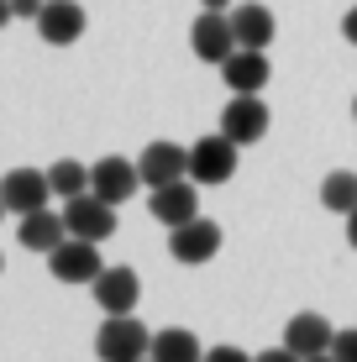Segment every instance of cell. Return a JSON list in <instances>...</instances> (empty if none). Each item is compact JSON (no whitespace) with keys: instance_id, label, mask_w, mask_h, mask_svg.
<instances>
[{"instance_id":"28","label":"cell","mask_w":357,"mask_h":362,"mask_svg":"<svg viewBox=\"0 0 357 362\" xmlns=\"http://www.w3.org/2000/svg\"><path fill=\"white\" fill-rule=\"evenodd\" d=\"M205 11H231V0H205Z\"/></svg>"},{"instance_id":"23","label":"cell","mask_w":357,"mask_h":362,"mask_svg":"<svg viewBox=\"0 0 357 362\" xmlns=\"http://www.w3.org/2000/svg\"><path fill=\"white\" fill-rule=\"evenodd\" d=\"M11 6H16V16H21V21H37L47 0H11Z\"/></svg>"},{"instance_id":"16","label":"cell","mask_w":357,"mask_h":362,"mask_svg":"<svg viewBox=\"0 0 357 362\" xmlns=\"http://www.w3.org/2000/svg\"><path fill=\"white\" fill-rule=\"evenodd\" d=\"M21 247H27V252H53V247L58 242H64V236H69V221H64V210H32V216H21Z\"/></svg>"},{"instance_id":"10","label":"cell","mask_w":357,"mask_h":362,"mask_svg":"<svg viewBox=\"0 0 357 362\" xmlns=\"http://www.w3.org/2000/svg\"><path fill=\"white\" fill-rule=\"evenodd\" d=\"M90 289H95V305H100L105 315H131L137 299H142V279H137V268L116 263V268H105Z\"/></svg>"},{"instance_id":"3","label":"cell","mask_w":357,"mask_h":362,"mask_svg":"<svg viewBox=\"0 0 357 362\" xmlns=\"http://www.w3.org/2000/svg\"><path fill=\"white\" fill-rule=\"evenodd\" d=\"M237 153H242V147L231 142L226 132L200 136V142L189 147V179L194 184H226L231 173H237Z\"/></svg>"},{"instance_id":"8","label":"cell","mask_w":357,"mask_h":362,"mask_svg":"<svg viewBox=\"0 0 357 362\" xmlns=\"http://www.w3.org/2000/svg\"><path fill=\"white\" fill-rule=\"evenodd\" d=\"M268 105L257 95H231L226 100V110H221V132L231 136V142L237 147H252V142H263L268 136Z\"/></svg>"},{"instance_id":"26","label":"cell","mask_w":357,"mask_h":362,"mask_svg":"<svg viewBox=\"0 0 357 362\" xmlns=\"http://www.w3.org/2000/svg\"><path fill=\"white\" fill-rule=\"evenodd\" d=\"M11 21H16V6H11V0H0V27H11Z\"/></svg>"},{"instance_id":"22","label":"cell","mask_w":357,"mask_h":362,"mask_svg":"<svg viewBox=\"0 0 357 362\" xmlns=\"http://www.w3.org/2000/svg\"><path fill=\"white\" fill-rule=\"evenodd\" d=\"M205 362H252V357L237 352V346H211V352H205Z\"/></svg>"},{"instance_id":"32","label":"cell","mask_w":357,"mask_h":362,"mask_svg":"<svg viewBox=\"0 0 357 362\" xmlns=\"http://www.w3.org/2000/svg\"><path fill=\"white\" fill-rule=\"evenodd\" d=\"M0 268H6V257H0Z\"/></svg>"},{"instance_id":"17","label":"cell","mask_w":357,"mask_h":362,"mask_svg":"<svg viewBox=\"0 0 357 362\" xmlns=\"http://www.w3.org/2000/svg\"><path fill=\"white\" fill-rule=\"evenodd\" d=\"M231 32H237V47H268L279 32L274 11L257 6V0H247V6H231Z\"/></svg>"},{"instance_id":"19","label":"cell","mask_w":357,"mask_h":362,"mask_svg":"<svg viewBox=\"0 0 357 362\" xmlns=\"http://www.w3.org/2000/svg\"><path fill=\"white\" fill-rule=\"evenodd\" d=\"M321 205L331 210V216H352L357 210V173H347V168L326 173L321 179Z\"/></svg>"},{"instance_id":"13","label":"cell","mask_w":357,"mask_h":362,"mask_svg":"<svg viewBox=\"0 0 357 362\" xmlns=\"http://www.w3.org/2000/svg\"><path fill=\"white\" fill-rule=\"evenodd\" d=\"M331 341H336V331H331L326 315H315V310H300V315H289L284 346H289L294 357H321V352H331Z\"/></svg>"},{"instance_id":"6","label":"cell","mask_w":357,"mask_h":362,"mask_svg":"<svg viewBox=\"0 0 357 362\" xmlns=\"http://www.w3.org/2000/svg\"><path fill=\"white\" fill-rule=\"evenodd\" d=\"M0 199H6L11 216H32V210H42L47 199H53V179H47V168H11L0 173Z\"/></svg>"},{"instance_id":"5","label":"cell","mask_w":357,"mask_h":362,"mask_svg":"<svg viewBox=\"0 0 357 362\" xmlns=\"http://www.w3.org/2000/svg\"><path fill=\"white\" fill-rule=\"evenodd\" d=\"M189 47L200 64H226L237 53V32H231V11H200L189 27Z\"/></svg>"},{"instance_id":"11","label":"cell","mask_w":357,"mask_h":362,"mask_svg":"<svg viewBox=\"0 0 357 362\" xmlns=\"http://www.w3.org/2000/svg\"><path fill=\"white\" fill-rule=\"evenodd\" d=\"M90 189L100 194V199H110V205H127L131 194L142 189V168L131 163V158H100V163L90 168Z\"/></svg>"},{"instance_id":"2","label":"cell","mask_w":357,"mask_h":362,"mask_svg":"<svg viewBox=\"0 0 357 362\" xmlns=\"http://www.w3.org/2000/svg\"><path fill=\"white\" fill-rule=\"evenodd\" d=\"M47 268H53L58 284H95L105 273L100 242H84V236H64V242L47 252Z\"/></svg>"},{"instance_id":"1","label":"cell","mask_w":357,"mask_h":362,"mask_svg":"<svg viewBox=\"0 0 357 362\" xmlns=\"http://www.w3.org/2000/svg\"><path fill=\"white\" fill-rule=\"evenodd\" d=\"M153 352V331L137 315H105V326L95 331V357L100 362H142Z\"/></svg>"},{"instance_id":"7","label":"cell","mask_w":357,"mask_h":362,"mask_svg":"<svg viewBox=\"0 0 357 362\" xmlns=\"http://www.w3.org/2000/svg\"><path fill=\"white\" fill-rule=\"evenodd\" d=\"M221 226L216 221H205V216H194V221H184V226H174V236H168V252L179 257L184 268H200V263H211V257L221 252Z\"/></svg>"},{"instance_id":"20","label":"cell","mask_w":357,"mask_h":362,"mask_svg":"<svg viewBox=\"0 0 357 362\" xmlns=\"http://www.w3.org/2000/svg\"><path fill=\"white\" fill-rule=\"evenodd\" d=\"M47 179H53V194H58V199H74V194L90 189V168L74 163V158H58V163L47 168Z\"/></svg>"},{"instance_id":"29","label":"cell","mask_w":357,"mask_h":362,"mask_svg":"<svg viewBox=\"0 0 357 362\" xmlns=\"http://www.w3.org/2000/svg\"><path fill=\"white\" fill-rule=\"evenodd\" d=\"M305 362H336V357H331V352H321V357H305Z\"/></svg>"},{"instance_id":"9","label":"cell","mask_w":357,"mask_h":362,"mask_svg":"<svg viewBox=\"0 0 357 362\" xmlns=\"http://www.w3.org/2000/svg\"><path fill=\"white\" fill-rule=\"evenodd\" d=\"M147 216L158 221V226H184V221L200 216V189H194V179H174L163 184V189H153V199H147Z\"/></svg>"},{"instance_id":"12","label":"cell","mask_w":357,"mask_h":362,"mask_svg":"<svg viewBox=\"0 0 357 362\" xmlns=\"http://www.w3.org/2000/svg\"><path fill=\"white\" fill-rule=\"evenodd\" d=\"M137 168H142L147 189H163V184H174V179H189V147H179V142H147L142 158H137Z\"/></svg>"},{"instance_id":"31","label":"cell","mask_w":357,"mask_h":362,"mask_svg":"<svg viewBox=\"0 0 357 362\" xmlns=\"http://www.w3.org/2000/svg\"><path fill=\"white\" fill-rule=\"evenodd\" d=\"M0 216H6V199H0Z\"/></svg>"},{"instance_id":"15","label":"cell","mask_w":357,"mask_h":362,"mask_svg":"<svg viewBox=\"0 0 357 362\" xmlns=\"http://www.w3.org/2000/svg\"><path fill=\"white\" fill-rule=\"evenodd\" d=\"M37 32H42V42L53 47H69L84 37V6L79 0H47L42 16H37Z\"/></svg>"},{"instance_id":"33","label":"cell","mask_w":357,"mask_h":362,"mask_svg":"<svg viewBox=\"0 0 357 362\" xmlns=\"http://www.w3.org/2000/svg\"><path fill=\"white\" fill-rule=\"evenodd\" d=\"M142 362H153V357H142Z\"/></svg>"},{"instance_id":"25","label":"cell","mask_w":357,"mask_h":362,"mask_svg":"<svg viewBox=\"0 0 357 362\" xmlns=\"http://www.w3.org/2000/svg\"><path fill=\"white\" fill-rule=\"evenodd\" d=\"M341 37H347V42L357 47V6L347 11V16H341Z\"/></svg>"},{"instance_id":"24","label":"cell","mask_w":357,"mask_h":362,"mask_svg":"<svg viewBox=\"0 0 357 362\" xmlns=\"http://www.w3.org/2000/svg\"><path fill=\"white\" fill-rule=\"evenodd\" d=\"M252 362H305V357H294L289 346H274V352H257Z\"/></svg>"},{"instance_id":"4","label":"cell","mask_w":357,"mask_h":362,"mask_svg":"<svg viewBox=\"0 0 357 362\" xmlns=\"http://www.w3.org/2000/svg\"><path fill=\"white\" fill-rule=\"evenodd\" d=\"M64 221H69V236H84V242H105L116 231V205L100 199L95 189L64 199Z\"/></svg>"},{"instance_id":"21","label":"cell","mask_w":357,"mask_h":362,"mask_svg":"<svg viewBox=\"0 0 357 362\" xmlns=\"http://www.w3.org/2000/svg\"><path fill=\"white\" fill-rule=\"evenodd\" d=\"M331 357H336V362H357V326L336 331V341H331Z\"/></svg>"},{"instance_id":"27","label":"cell","mask_w":357,"mask_h":362,"mask_svg":"<svg viewBox=\"0 0 357 362\" xmlns=\"http://www.w3.org/2000/svg\"><path fill=\"white\" fill-rule=\"evenodd\" d=\"M347 242L357 247V210H352V216H347Z\"/></svg>"},{"instance_id":"14","label":"cell","mask_w":357,"mask_h":362,"mask_svg":"<svg viewBox=\"0 0 357 362\" xmlns=\"http://www.w3.org/2000/svg\"><path fill=\"white\" fill-rule=\"evenodd\" d=\"M268 74H274V64H268L263 47H237V53L221 64V79H226V90H237V95H257L268 84Z\"/></svg>"},{"instance_id":"30","label":"cell","mask_w":357,"mask_h":362,"mask_svg":"<svg viewBox=\"0 0 357 362\" xmlns=\"http://www.w3.org/2000/svg\"><path fill=\"white\" fill-rule=\"evenodd\" d=\"M352 121H357V100H352Z\"/></svg>"},{"instance_id":"18","label":"cell","mask_w":357,"mask_h":362,"mask_svg":"<svg viewBox=\"0 0 357 362\" xmlns=\"http://www.w3.org/2000/svg\"><path fill=\"white\" fill-rule=\"evenodd\" d=\"M147 357H153V362H205L200 336L184 331V326H163L153 336V352H147Z\"/></svg>"}]
</instances>
